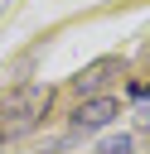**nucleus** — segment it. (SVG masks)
Masks as SVG:
<instances>
[{"instance_id":"5","label":"nucleus","mask_w":150,"mask_h":154,"mask_svg":"<svg viewBox=\"0 0 150 154\" xmlns=\"http://www.w3.org/2000/svg\"><path fill=\"white\" fill-rule=\"evenodd\" d=\"M135 96H140V101H150V82H140V87H135Z\"/></svg>"},{"instance_id":"3","label":"nucleus","mask_w":150,"mask_h":154,"mask_svg":"<svg viewBox=\"0 0 150 154\" xmlns=\"http://www.w3.org/2000/svg\"><path fill=\"white\" fill-rule=\"evenodd\" d=\"M111 72H121V58H102V63L82 67V72H77V87H82V91H97V87H102Z\"/></svg>"},{"instance_id":"4","label":"nucleus","mask_w":150,"mask_h":154,"mask_svg":"<svg viewBox=\"0 0 150 154\" xmlns=\"http://www.w3.org/2000/svg\"><path fill=\"white\" fill-rule=\"evenodd\" d=\"M102 154H131V135H111V140H102Z\"/></svg>"},{"instance_id":"2","label":"nucleus","mask_w":150,"mask_h":154,"mask_svg":"<svg viewBox=\"0 0 150 154\" xmlns=\"http://www.w3.org/2000/svg\"><path fill=\"white\" fill-rule=\"evenodd\" d=\"M116 111H121V106H116V96H92V101H82V106H77L73 125H77V130H102Z\"/></svg>"},{"instance_id":"6","label":"nucleus","mask_w":150,"mask_h":154,"mask_svg":"<svg viewBox=\"0 0 150 154\" xmlns=\"http://www.w3.org/2000/svg\"><path fill=\"white\" fill-rule=\"evenodd\" d=\"M140 125H145V130H150V106H145V111H140Z\"/></svg>"},{"instance_id":"1","label":"nucleus","mask_w":150,"mask_h":154,"mask_svg":"<svg viewBox=\"0 0 150 154\" xmlns=\"http://www.w3.org/2000/svg\"><path fill=\"white\" fill-rule=\"evenodd\" d=\"M48 101H53V91H48V87H19V91H10V96L0 101V140L29 135V130L44 120Z\"/></svg>"}]
</instances>
